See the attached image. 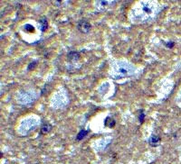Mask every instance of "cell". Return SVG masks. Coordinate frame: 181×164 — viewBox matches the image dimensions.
Segmentation results:
<instances>
[{"label": "cell", "mask_w": 181, "mask_h": 164, "mask_svg": "<svg viewBox=\"0 0 181 164\" xmlns=\"http://www.w3.org/2000/svg\"><path fill=\"white\" fill-rule=\"evenodd\" d=\"M166 46L169 47V48H172V47L174 46V43H173V42H169V43H167Z\"/></svg>", "instance_id": "cell-12"}, {"label": "cell", "mask_w": 181, "mask_h": 164, "mask_svg": "<svg viewBox=\"0 0 181 164\" xmlns=\"http://www.w3.org/2000/svg\"><path fill=\"white\" fill-rule=\"evenodd\" d=\"M144 119H145V114H144L143 110H141V111L139 112V122H140V123H143V122H144Z\"/></svg>", "instance_id": "cell-11"}, {"label": "cell", "mask_w": 181, "mask_h": 164, "mask_svg": "<svg viewBox=\"0 0 181 164\" xmlns=\"http://www.w3.org/2000/svg\"><path fill=\"white\" fill-rule=\"evenodd\" d=\"M148 142H149V143L150 146L156 147V146H158V145L159 144V143H160V138H159V136L154 134V135H151V136L149 138Z\"/></svg>", "instance_id": "cell-2"}, {"label": "cell", "mask_w": 181, "mask_h": 164, "mask_svg": "<svg viewBox=\"0 0 181 164\" xmlns=\"http://www.w3.org/2000/svg\"><path fill=\"white\" fill-rule=\"evenodd\" d=\"M129 67L128 66L127 68H125L124 66H121V69H119V74H120V77H124V76H127L129 74Z\"/></svg>", "instance_id": "cell-4"}, {"label": "cell", "mask_w": 181, "mask_h": 164, "mask_svg": "<svg viewBox=\"0 0 181 164\" xmlns=\"http://www.w3.org/2000/svg\"><path fill=\"white\" fill-rule=\"evenodd\" d=\"M40 26H41V30H42V32H45L46 29H47V27H48V23H47V20H46V18H42L41 20H40Z\"/></svg>", "instance_id": "cell-5"}, {"label": "cell", "mask_w": 181, "mask_h": 164, "mask_svg": "<svg viewBox=\"0 0 181 164\" xmlns=\"http://www.w3.org/2000/svg\"><path fill=\"white\" fill-rule=\"evenodd\" d=\"M142 10H143L146 14H151V12H152V9H151L149 5H144V6L142 7Z\"/></svg>", "instance_id": "cell-10"}, {"label": "cell", "mask_w": 181, "mask_h": 164, "mask_svg": "<svg viewBox=\"0 0 181 164\" xmlns=\"http://www.w3.org/2000/svg\"><path fill=\"white\" fill-rule=\"evenodd\" d=\"M25 29L27 32H29V33H34L35 32V27L33 25H31V24H25Z\"/></svg>", "instance_id": "cell-9"}, {"label": "cell", "mask_w": 181, "mask_h": 164, "mask_svg": "<svg viewBox=\"0 0 181 164\" xmlns=\"http://www.w3.org/2000/svg\"><path fill=\"white\" fill-rule=\"evenodd\" d=\"M51 129H52V126H51L50 124H45V125L42 127V133H48Z\"/></svg>", "instance_id": "cell-8"}, {"label": "cell", "mask_w": 181, "mask_h": 164, "mask_svg": "<svg viewBox=\"0 0 181 164\" xmlns=\"http://www.w3.org/2000/svg\"><path fill=\"white\" fill-rule=\"evenodd\" d=\"M89 133V131L88 130H82V131H80V133L77 134V140L78 141H81V140H82L83 138H85L86 136H87V134Z\"/></svg>", "instance_id": "cell-6"}, {"label": "cell", "mask_w": 181, "mask_h": 164, "mask_svg": "<svg viewBox=\"0 0 181 164\" xmlns=\"http://www.w3.org/2000/svg\"><path fill=\"white\" fill-rule=\"evenodd\" d=\"M104 124H105V125L106 126H109V127H113L114 125H115V120L114 119H112V117H111V116H108L106 119H105V121H104Z\"/></svg>", "instance_id": "cell-3"}, {"label": "cell", "mask_w": 181, "mask_h": 164, "mask_svg": "<svg viewBox=\"0 0 181 164\" xmlns=\"http://www.w3.org/2000/svg\"><path fill=\"white\" fill-rule=\"evenodd\" d=\"M91 24L89 22L85 21V20H82V21H80L79 24H78V29L82 32V33H88L90 30H91Z\"/></svg>", "instance_id": "cell-1"}, {"label": "cell", "mask_w": 181, "mask_h": 164, "mask_svg": "<svg viewBox=\"0 0 181 164\" xmlns=\"http://www.w3.org/2000/svg\"><path fill=\"white\" fill-rule=\"evenodd\" d=\"M79 57H80V55H79L78 53H76V52H71V53L68 54V58H69L70 59H78Z\"/></svg>", "instance_id": "cell-7"}]
</instances>
